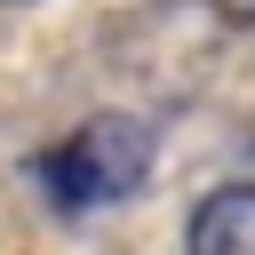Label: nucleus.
Listing matches in <instances>:
<instances>
[{
	"label": "nucleus",
	"instance_id": "f257e3e1",
	"mask_svg": "<svg viewBox=\"0 0 255 255\" xmlns=\"http://www.w3.org/2000/svg\"><path fill=\"white\" fill-rule=\"evenodd\" d=\"M151 128L143 120H128V112H104V120H88V128H72L48 159H40V183H48V199L56 207H112V199H128V191H143V175H151Z\"/></svg>",
	"mask_w": 255,
	"mask_h": 255
},
{
	"label": "nucleus",
	"instance_id": "f03ea898",
	"mask_svg": "<svg viewBox=\"0 0 255 255\" xmlns=\"http://www.w3.org/2000/svg\"><path fill=\"white\" fill-rule=\"evenodd\" d=\"M183 247L191 255H255V183H223L191 207L183 223Z\"/></svg>",
	"mask_w": 255,
	"mask_h": 255
},
{
	"label": "nucleus",
	"instance_id": "7ed1b4c3",
	"mask_svg": "<svg viewBox=\"0 0 255 255\" xmlns=\"http://www.w3.org/2000/svg\"><path fill=\"white\" fill-rule=\"evenodd\" d=\"M239 8H247V16H255V0H239Z\"/></svg>",
	"mask_w": 255,
	"mask_h": 255
}]
</instances>
